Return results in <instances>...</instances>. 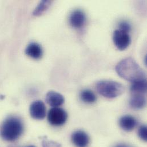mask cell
<instances>
[{
    "label": "cell",
    "instance_id": "obj_1",
    "mask_svg": "<svg viewBox=\"0 0 147 147\" xmlns=\"http://www.w3.org/2000/svg\"><path fill=\"white\" fill-rule=\"evenodd\" d=\"M116 71L121 78L132 83L146 80V72L132 57L119 62L116 67Z\"/></svg>",
    "mask_w": 147,
    "mask_h": 147
},
{
    "label": "cell",
    "instance_id": "obj_2",
    "mask_svg": "<svg viewBox=\"0 0 147 147\" xmlns=\"http://www.w3.org/2000/svg\"><path fill=\"white\" fill-rule=\"evenodd\" d=\"M24 131V124L21 119L15 116H10L4 120L0 127V136L7 142H13L18 139Z\"/></svg>",
    "mask_w": 147,
    "mask_h": 147
},
{
    "label": "cell",
    "instance_id": "obj_3",
    "mask_svg": "<svg viewBox=\"0 0 147 147\" xmlns=\"http://www.w3.org/2000/svg\"><path fill=\"white\" fill-rule=\"evenodd\" d=\"M96 88L101 96L108 98H116L125 90L124 86L121 83L111 80L100 81L96 83Z\"/></svg>",
    "mask_w": 147,
    "mask_h": 147
},
{
    "label": "cell",
    "instance_id": "obj_4",
    "mask_svg": "<svg viewBox=\"0 0 147 147\" xmlns=\"http://www.w3.org/2000/svg\"><path fill=\"white\" fill-rule=\"evenodd\" d=\"M68 119L67 112L59 107H55L51 109L48 114V120L50 124L56 127L64 125Z\"/></svg>",
    "mask_w": 147,
    "mask_h": 147
},
{
    "label": "cell",
    "instance_id": "obj_5",
    "mask_svg": "<svg viewBox=\"0 0 147 147\" xmlns=\"http://www.w3.org/2000/svg\"><path fill=\"white\" fill-rule=\"evenodd\" d=\"M113 40L117 48L120 51H124L130 45L131 39L128 33L116 30L113 35Z\"/></svg>",
    "mask_w": 147,
    "mask_h": 147
},
{
    "label": "cell",
    "instance_id": "obj_6",
    "mask_svg": "<svg viewBox=\"0 0 147 147\" xmlns=\"http://www.w3.org/2000/svg\"><path fill=\"white\" fill-rule=\"evenodd\" d=\"M31 117L36 120H42L47 115V109L45 104L40 100L32 103L29 108Z\"/></svg>",
    "mask_w": 147,
    "mask_h": 147
},
{
    "label": "cell",
    "instance_id": "obj_7",
    "mask_svg": "<svg viewBox=\"0 0 147 147\" xmlns=\"http://www.w3.org/2000/svg\"><path fill=\"white\" fill-rule=\"evenodd\" d=\"M72 141L77 147H86L89 143L90 139L88 135L83 131H77L72 135Z\"/></svg>",
    "mask_w": 147,
    "mask_h": 147
},
{
    "label": "cell",
    "instance_id": "obj_8",
    "mask_svg": "<svg viewBox=\"0 0 147 147\" xmlns=\"http://www.w3.org/2000/svg\"><path fill=\"white\" fill-rule=\"evenodd\" d=\"M70 24L75 28H80L82 27L86 21L85 13L81 10H75L70 16Z\"/></svg>",
    "mask_w": 147,
    "mask_h": 147
},
{
    "label": "cell",
    "instance_id": "obj_9",
    "mask_svg": "<svg viewBox=\"0 0 147 147\" xmlns=\"http://www.w3.org/2000/svg\"><path fill=\"white\" fill-rule=\"evenodd\" d=\"M45 100L50 106L55 108L63 105L65 99L60 93L55 91H49L46 95Z\"/></svg>",
    "mask_w": 147,
    "mask_h": 147
},
{
    "label": "cell",
    "instance_id": "obj_10",
    "mask_svg": "<svg viewBox=\"0 0 147 147\" xmlns=\"http://www.w3.org/2000/svg\"><path fill=\"white\" fill-rule=\"evenodd\" d=\"M137 124L136 119L131 115H125L121 117L119 120V125L126 131H132Z\"/></svg>",
    "mask_w": 147,
    "mask_h": 147
},
{
    "label": "cell",
    "instance_id": "obj_11",
    "mask_svg": "<svg viewBox=\"0 0 147 147\" xmlns=\"http://www.w3.org/2000/svg\"><path fill=\"white\" fill-rule=\"evenodd\" d=\"M42 52L41 47L36 42L29 44L25 49L26 55L34 59H40L42 56Z\"/></svg>",
    "mask_w": 147,
    "mask_h": 147
},
{
    "label": "cell",
    "instance_id": "obj_12",
    "mask_svg": "<svg viewBox=\"0 0 147 147\" xmlns=\"http://www.w3.org/2000/svg\"><path fill=\"white\" fill-rule=\"evenodd\" d=\"M129 104L131 107L136 109H140L145 107L146 105V99L143 94L133 93L131 97Z\"/></svg>",
    "mask_w": 147,
    "mask_h": 147
},
{
    "label": "cell",
    "instance_id": "obj_13",
    "mask_svg": "<svg viewBox=\"0 0 147 147\" xmlns=\"http://www.w3.org/2000/svg\"><path fill=\"white\" fill-rule=\"evenodd\" d=\"M146 80L133 82L131 86V91L132 93L144 94L147 92Z\"/></svg>",
    "mask_w": 147,
    "mask_h": 147
},
{
    "label": "cell",
    "instance_id": "obj_14",
    "mask_svg": "<svg viewBox=\"0 0 147 147\" xmlns=\"http://www.w3.org/2000/svg\"><path fill=\"white\" fill-rule=\"evenodd\" d=\"M80 98L84 102L89 104L93 103L97 100L95 94L92 90L89 89L82 90L80 93Z\"/></svg>",
    "mask_w": 147,
    "mask_h": 147
},
{
    "label": "cell",
    "instance_id": "obj_15",
    "mask_svg": "<svg viewBox=\"0 0 147 147\" xmlns=\"http://www.w3.org/2000/svg\"><path fill=\"white\" fill-rule=\"evenodd\" d=\"M52 1L44 0L40 2L38 6L34 9L33 14L36 16H39L43 14L50 6Z\"/></svg>",
    "mask_w": 147,
    "mask_h": 147
},
{
    "label": "cell",
    "instance_id": "obj_16",
    "mask_svg": "<svg viewBox=\"0 0 147 147\" xmlns=\"http://www.w3.org/2000/svg\"><path fill=\"white\" fill-rule=\"evenodd\" d=\"M42 147H63L60 143L53 140H48L46 138L42 139Z\"/></svg>",
    "mask_w": 147,
    "mask_h": 147
},
{
    "label": "cell",
    "instance_id": "obj_17",
    "mask_svg": "<svg viewBox=\"0 0 147 147\" xmlns=\"http://www.w3.org/2000/svg\"><path fill=\"white\" fill-rule=\"evenodd\" d=\"M138 135L139 138L144 142L147 140V128L146 125L141 126L138 131Z\"/></svg>",
    "mask_w": 147,
    "mask_h": 147
},
{
    "label": "cell",
    "instance_id": "obj_18",
    "mask_svg": "<svg viewBox=\"0 0 147 147\" xmlns=\"http://www.w3.org/2000/svg\"><path fill=\"white\" fill-rule=\"evenodd\" d=\"M119 30L128 33L131 30V26L128 22L122 21L119 24Z\"/></svg>",
    "mask_w": 147,
    "mask_h": 147
},
{
    "label": "cell",
    "instance_id": "obj_19",
    "mask_svg": "<svg viewBox=\"0 0 147 147\" xmlns=\"http://www.w3.org/2000/svg\"><path fill=\"white\" fill-rule=\"evenodd\" d=\"M116 147H131L128 145H126V144H119Z\"/></svg>",
    "mask_w": 147,
    "mask_h": 147
},
{
    "label": "cell",
    "instance_id": "obj_20",
    "mask_svg": "<svg viewBox=\"0 0 147 147\" xmlns=\"http://www.w3.org/2000/svg\"><path fill=\"white\" fill-rule=\"evenodd\" d=\"M36 147L35 146H28V147Z\"/></svg>",
    "mask_w": 147,
    "mask_h": 147
}]
</instances>
